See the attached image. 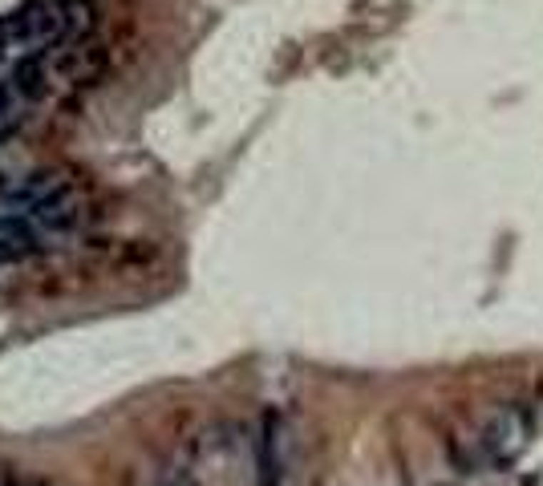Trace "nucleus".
Listing matches in <instances>:
<instances>
[{"instance_id": "2", "label": "nucleus", "mask_w": 543, "mask_h": 486, "mask_svg": "<svg viewBox=\"0 0 543 486\" xmlns=\"http://www.w3.org/2000/svg\"><path fill=\"white\" fill-rule=\"evenodd\" d=\"M535 434V405L531 401H503L479 422V442L487 466H511L531 446Z\"/></svg>"}, {"instance_id": "3", "label": "nucleus", "mask_w": 543, "mask_h": 486, "mask_svg": "<svg viewBox=\"0 0 543 486\" xmlns=\"http://www.w3.org/2000/svg\"><path fill=\"white\" fill-rule=\"evenodd\" d=\"M49 89V57L13 65V74L0 77V138H9L16 126H25L29 110Z\"/></svg>"}, {"instance_id": "6", "label": "nucleus", "mask_w": 543, "mask_h": 486, "mask_svg": "<svg viewBox=\"0 0 543 486\" xmlns=\"http://www.w3.org/2000/svg\"><path fill=\"white\" fill-rule=\"evenodd\" d=\"M29 243H21V239H13V236H0V268H9V263H21L29 255Z\"/></svg>"}, {"instance_id": "4", "label": "nucleus", "mask_w": 543, "mask_h": 486, "mask_svg": "<svg viewBox=\"0 0 543 486\" xmlns=\"http://www.w3.org/2000/svg\"><path fill=\"white\" fill-rule=\"evenodd\" d=\"M260 482L264 486L284 482V434H280L276 413H264V430H260Z\"/></svg>"}, {"instance_id": "5", "label": "nucleus", "mask_w": 543, "mask_h": 486, "mask_svg": "<svg viewBox=\"0 0 543 486\" xmlns=\"http://www.w3.org/2000/svg\"><path fill=\"white\" fill-rule=\"evenodd\" d=\"M446 454H450V466H455L458 474L487 470V454H482V442H479V425L455 430V434L446 437Z\"/></svg>"}, {"instance_id": "1", "label": "nucleus", "mask_w": 543, "mask_h": 486, "mask_svg": "<svg viewBox=\"0 0 543 486\" xmlns=\"http://www.w3.org/2000/svg\"><path fill=\"white\" fill-rule=\"evenodd\" d=\"M86 25V4L77 0H33L16 13L0 16V61H33L49 57L65 41L81 33Z\"/></svg>"}]
</instances>
